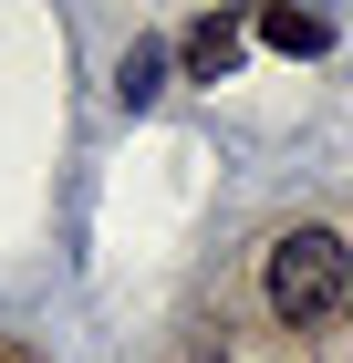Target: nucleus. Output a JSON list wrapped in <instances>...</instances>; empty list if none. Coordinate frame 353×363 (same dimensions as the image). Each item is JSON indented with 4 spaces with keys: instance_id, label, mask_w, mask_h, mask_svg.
Masks as SVG:
<instances>
[{
    "instance_id": "2",
    "label": "nucleus",
    "mask_w": 353,
    "mask_h": 363,
    "mask_svg": "<svg viewBox=\"0 0 353 363\" xmlns=\"http://www.w3.org/2000/svg\"><path fill=\"white\" fill-rule=\"evenodd\" d=\"M177 62H188L197 84H218V73H229V62H239V21H229V11H218V21H197L188 42H177Z\"/></svg>"
},
{
    "instance_id": "1",
    "label": "nucleus",
    "mask_w": 353,
    "mask_h": 363,
    "mask_svg": "<svg viewBox=\"0 0 353 363\" xmlns=\"http://www.w3.org/2000/svg\"><path fill=\"white\" fill-rule=\"evenodd\" d=\"M260 291H271V311L291 322V333H312L322 311H343V291H353V250H343V228H291V239H271Z\"/></svg>"
},
{
    "instance_id": "4",
    "label": "nucleus",
    "mask_w": 353,
    "mask_h": 363,
    "mask_svg": "<svg viewBox=\"0 0 353 363\" xmlns=\"http://www.w3.org/2000/svg\"><path fill=\"white\" fill-rule=\"evenodd\" d=\"M260 42H271V52H322L332 21L322 11H260Z\"/></svg>"
},
{
    "instance_id": "3",
    "label": "nucleus",
    "mask_w": 353,
    "mask_h": 363,
    "mask_svg": "<svg viewBox=\"0 0 353 363\" xmlns=\"http://www.w3.org/2000/svg\"><path fill=\"white\" fill-rule=\"evenodd\" d=\"M114 94H125V114H146L166 94V42H136V52L114 62Z\"/></svg>"
}]
</instances>
